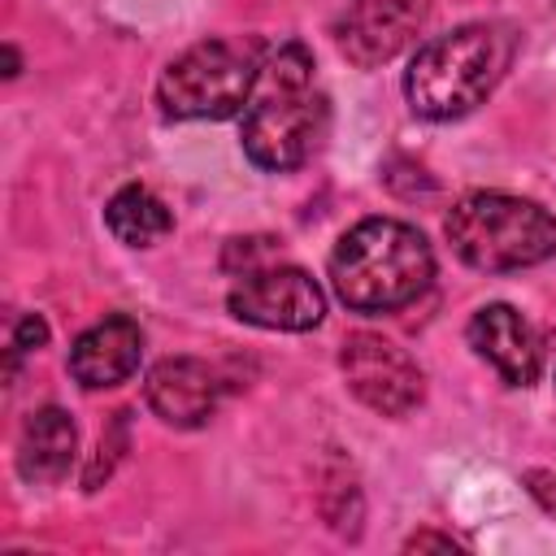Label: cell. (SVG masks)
<instances>
[{
    "mask_svg": "<svg viewBox=\"0 0 556 556\" xmlns=\"http://www.w3.org/2000/svg\"><path fill=\"white\" fill-rule=\"evenodd\" d=\"M274 256H278V239L256 235V239H230L222 265H226V269H239V265H243V274H252V269L274 265Z\"/></svg>",
    "mask_w": 556,
    "mask_h": 556,
    "instance_id": "5bb4252c",
    "label": "cell"
},
{
    "mask_svg": "<svg viewBox=\"0 0 556 556\" xmlns=\"http://www.w3.org/2000/svg\"><path fill=\"white\" fill-rule=\"evenodd\" d=\"M104 226H109L113 239L126 243V248H152L156 239H165V235L174 230V217H169V208H165L148 187L130 182V187H122V191L109 200Z\"/></svg>",
    "mask_w": 556,
    "mask_h": 556,
    "instance_id": "4fadbf2b",
    "label": "cell"
},
{
    "mask_svg": "<svg viewBox=\"0 0 556 556\" xmlns=\"http://www.w3.org/2000/svg\"><path fill=\"white\" fill-rule=\"evenodd\" d=\"M469 348L495 365V374L513 387H530L543 369V343L534 326L513 308V304H482L469 317Z\"/></svg>",
    "mask_w": 556,
    "mask_h": 556,
    "instance_id": "9c48e42d",
    "label": "cell"
},
{
    "mask_svg": "<svg viewBox=\"0 0 556 556\" xmlns=\"http://www.w3.org/2000/svg\"><path fill=\"white\" fill-rule=\"evenodd\" d=\"M521 486L556 517V473H552V469H526V473H521Z\"/></svg>",
    "mask_w": 556,
    "mask_h": 556,
    "instance_id": "2e32d148",
    "label": "cell"
},
{
    "mask_svg": "<svg viewBox=\"0 0 556 556\" xmlns=\"http://www.w3.org/2000/svg\"><path fill=\"white\" fill-rule=\"evenodd\" d=\"M330 109L317 87V65L304 43H282L256 70L252 96L243 104V152L252 165L287 174L300 169L326 139Z\"/></svg>",
    "mask_w": 556,
    "mask_h": 556,
    "instance_id": "6da1fadb",
    "label": "cell"
},
{
    "mask_svg": "<svg viewBox=\"0 0 556 556\" xmlns=\"http://www.w3.org/2000/svg\"><path fill=\"white\" fill-rule=\"evenodd\" d=\"M256 61L230 39H204L174 56L156 83V104L174 122H222L235 117L256 83Z\"/></svg>",
    "mask_w": 556,
    "mask_h": 556,
    "instance_id": "5b68a950",
    "label": "cell"
},
{
    "mask_svg": "<svg viewBox=\"0 0 556 556\" xmlns=\"http://www.w3.org/2000/svg\"><path fill=\"white\" fill-rule=\"evenodd\" d=\"M513 52L517 35L500 22H465L447 35L426 39L404 70L408 109L426 122L465 117L495 91Z\"/></svg>",
    "mask_w": 556,
    "mask_h": 556,
    "instance_id": "7a4b0ae2",
    "label": "cell"
},
{
    "mask_svg": "<svg viewBox=\"0 0 556 556\" xmlns=\"http://www.w3.org/2000/svg\"><path fill=\"white\" fill-rule=\"evenodd\" d=\"M143 356V330L135 317L113 313L104 321H96L91 330H83L70 348V374L78 387L87 391H104V387H122Z\"/></svg>",
    "mask_w": 556,
    "mask_h": 556,
    "instance_id": "8fae6325",
    "label": "cell"
},
{
    "mask_svg": "<svg viewBox=\"0 0 556 556\" xmlns=\"http://www.w3.org/2000/svg\"><path fill=\"white\" fill-rule=\"evenodd\" d=\"M43 343H48V321H43L39 313L22 317L17 330H13V343H9V374H13V365H17L22 352H39Z\"/></svg>",
    "mask_w": 556,
    "mask_h": 556,
    "instance_id": "9a60e30c",
    "label": "cell"
},
{
    "mask_svg": "<svg viewBox=\"0 0 556 556\" xmlns=\"http://www.w3.org/2000/svg\"><path fill=\"white\" fill-rule=\"evenodd\" d=\"M226 308L261 330H313L326 313V295L300 265H265L230 287Z\"/></svg>",
    "mask_w": 556,
    "mask_h": 556,
    "instance_id": "52a82bcc",
    "label": "cell"
},
{
    "mask_svg": "<svg viewBox=\"0 0 556 556\" xmlns=\"http://www.w3.org/2000/svg\"><path fill=\"white\" fill-rule=\"evenodd\" d=\"M78 456V430L70 421L65 408L48 404V408H35L26 421H22V434H17V473L26 482H61L70 473Z\"/></svg>",
    "mask_w": 556,
    "mask_h": 556,
    "instance_id": "7c38bea8",
    "label": "cell"
},
{
    "mask_svg": "<svg viewBox=\"0 0 556 556\" xmlns=\"http://www.w3.org/2000/svg\"><path fill=\"white\" fill-rule=\"evenodd\" d=\"M404 547H408V552H421V547H443V552H456V543H452L447 534H434V530H421V534H413Z\"/></svg>",
    "mask_w": 556,
    "mask_h": 556,
    "instance_id": "e0dca14e",
    "label": "cell"
},
{
    "mask_svg": "<svg viewBox=\"0 0 556 556\" xmlns=\"http://www.w3.org/2000/svg\"><path fill=\"white\" fill-rule=\"evenodd\" d=\"M143 395L152 404V413L165 421V426H178V430H195L213 417L217 400H222V382L217 374L195 361V356H165L148 369V382H143Z\"/></svg>",
    "mask_w": 556,
    "mask_h": 556,
    "instance_id": "30bf717a",
    "label": "cell"
},
{
    "mask_svg": "<svg viewBox=\"0 0 556 556\" xmlns=\"http://www.w3.org/2000/svg\"><path fill=\"white\" fill-rule=\"evenodd\" d=\"M4 65H9V70H4V74H9V78H13V74H17V52H13V48H4Z\"/></svg>",
    "mask_w": 556,
    "mask_h": 556,
    "instance_id": "ac0fdd59",
    "label": "cell"
},
{
    "mask_svg": "<svg viewBox=\"0 0 556 556\" xmlns=\"http://www.w3.org/2000/svg\"><path fill=\"white\" fill-rule=\"evenodd\" d=\"M452 252L486 274H508L556 256V217L508 191H469L452 204L447 222Z\"/></svg>",
    "mask_w": 556,
    "mask_h": 556,
    "instance_id": "277c9868",
    "label": "cell"
},
{
    "mask_svg": "<svg viewBox=\"0 0 556 556\" xmlns=\"http://www.w3.org/2000/svg\"><path fill=\"white\" fill-rule=\"evenodd\" d=\"M434 278L426 235L395 217H365L339 235L330 252V287L356 313H395Z\"/></svg>",
    "mask_w": 556,
    "mask_h": 556,
    "instance_id": "3957f363",
    "label": "cell"
},
{
    "mask_svg": "<svg viewBox=\"0 0 556 556\" xmlns=\"http://www.w3.org/2000/svg\"><path fill=\"white\" fill-rule=\"evenodd\" d=\"M426 17L430 0H352L334 22V43L352 65L374 70L404 52L421 35Z\"/></svg>",
    "mask_w": 556,
    "mask_h": 556,
    "instance_id": "ba28073f",
    "label": "cell"
},
{
    "mask_svg": "<svg viewBox=\"0 0 556 556\" xmlns=\"http://www.w3.org/2000/svg\"><path fill=\"white\" fill-rule=\"evenodd\" d=\"M339 365H343V378H348L352 395L361 404H369L374 413H382V417H404L426 395L421 365L400 343H391L382 334H369V330L348 334L343 352H339Z\"/></svg>",
    "mask_w": 556,
    "mask_h": 556,
    "instance_id": "8992f818",
    "label": "cell"
}]
</instances>
